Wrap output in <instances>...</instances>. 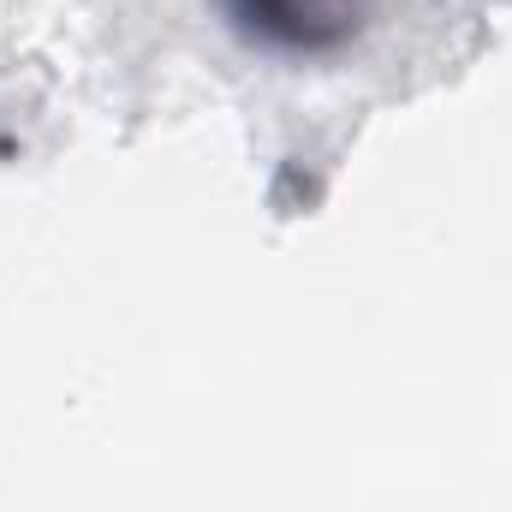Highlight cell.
I'll list each match as a JSON object with an SVG mask.
<instances>
[{
    "instance_id": "6da1fadb",
    "label": "cell",
    "mask_w": 512,
    "mask_h": 512,
    "mask_svg": "<svg viewBox=\"0 0 512 512\" xmlns=\"http://www.w3.org/2000/svg\"><path fill=\"white\" fill-rule=\"evenodd\" d=\"M370 0H239L245 24H256L262 36L286 42V48H328L340 36H352L364 24Z\"/></svg>"
}]
</instances>
